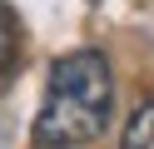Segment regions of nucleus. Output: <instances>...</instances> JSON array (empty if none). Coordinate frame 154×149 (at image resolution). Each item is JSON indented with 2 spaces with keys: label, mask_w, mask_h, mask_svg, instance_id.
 <instances>
[{
  "label": "nucleus",
  "mask_w": 154,
  "mask_h": 149,
  "mask_svg": "<svg viewBox=\"0 0 154 149\" xmlns=\"http://www.w3.org/2000/svg\"><path fill=\"white\" fill-rule=\"evenodd\" d=\"M114 109V75L100 50H70L50 65L45 99L35 114V144L40 149H75L104 134Z\"/></svg>",
  "instance_id": "1"
},
{
  "label": "nucleus",
  "mask_w": 154,
  "mask_h": 149,
  "mask_svg": "<svg viewBox=\"0 0 154 149\" xmlns=\"http://www.w3.org/2000/svg\"><path fill=\"white\" fill-rule=\"evenodd\" d=\"M119 149H154V99H144L119 134Z\"/></svg>",
  "instance_id": "2"
},
{
  "label": "nucleus",
  "mask_w": 154,
  "mask_h": 149,
  "mask_svg": "<svg viewBox=\"0 0 154 149\" xmlns=\"http://www.w3.org/2000/svg\"><path fill=\"white\" fill-rule=\"evenodd\" d=\"M10 60H15V20H10V10L0 5V75L10 70Z\"/></svg>",
  "instance_id": "3"
}]
</instances>
